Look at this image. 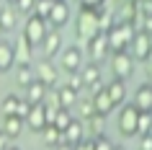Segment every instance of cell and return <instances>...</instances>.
<instances>
[{"mask_svg":"<svg viewBox=\"0 0 152 150\" xmlns=\"http://www.w3.org/2000/svg\"><path fill=\"white\" fill-rule=\"evenodd\" d=\"M47 34H49L47 21H41V18H36V16H28V21L23 24V36L31 41L34 47H41L44 39H47Z\"/></svg>","mask_w":152,"mask_h":150,"instance_id":"8","label":"cell"},{"mask_svg":"<svg viewBox=\"0 0 152 150\" xmlns=\"http://www.w3.org/2000/svg\"><path fill=\"white\" fill-rule=\"evenodd\" d=\"M59 70L67 72V75H72V72H80V67L85 65V60H83V49L75 47V44H70V47H64L62 52H59Z\"/></svg>","mask_w":152,"mask_h":150,"instance_id":"3","label":"cell"},{"mask_svg":"<svg viewBox=\"0 0 152 150\" xmlns=\"http://www.w3.org/2000/svg\"><path fill=\"white\" fill-rule=\"evenodd\" d=\"M80 80L85 88H101V83H103V70H101V65H93V62H85L80 67Z\"/></svg>","mask_w":152,"mask_h":150,"instance_id":"12","label":"cell"},{"mask_svg":"<svg viewBox=\"0 0 152 150\" xmlns=\"http://www.w3.org/2000/svg\"><path fill=\"white\" fill-rule=\"evenodd\" d=\"M75 150H93V137H90V140L85 137V140H83L80 145H75Z\"/></svg>","mask_w":152,"mask_h":150,"instance_id":"39","label":"cell"},{"mask_svg":"<svg viewBox=\"0 0 152 150\" xmlns=\"http://www.w3.org/2000/svg\"><path fill=\"white\" fill-rule=\"evenodd\" d=\"M18 10H16V5H10V3H3L0 5V29L8 34V31H13L18 26Z\"/></svg>","mask_w":152,"mask_h":150,"instance_id":"19","label":"cell"},{"mask_svg":"<svg viewBox=\"0 0 152 150\" xmlns=\"http://www.w3.org/2000/svg\"><path fill=\"white\" fill-rule=\"evenodd\" d=\"M137 119H139V111H137L132 103H124V106L119 109L116 127H119L121 137H134V134H137Z\"/></svg>","mask_w":152,"mask_h":150,"instance_id":"4","label":"cell"},{"mask_svg":"<svg viewBox=\"0 0 152 150\" xmlns=\"http://www.w3.org/2000/svg\"><path fill=\"white\" fill-rule=\"evenodd\" d=\"M62 31H54V29H49V34H47V39H44V44H41V52H44V60H54L59 52L64 49V44H62Z\"/></svg>","mask_w":152,"mask_h":150,"instance_id":"13","label":"cell"},{"mask_svg":"<svg viewBox=\"0 0 152 150\" xmlns=\"http://www.w3.org/2000/svg\"><path fill=\"white\" fill-rule=\"evenodd\" d=\"M90 101H93V109H96V114H98V117H103V119L113 111V103H111V98L106 96L103 86H101V88H96V91L90 93Z\"/></svg>","mask_w":152,"mask_h":150,"instance_id":"18","label":"cell"},{"mask_svg":"<svg viewBox=\"0 0 152 150\" xmlns=\"http://www.w3.org/2000/svg\"><path fill=\"white\" fill-rule=\"evenodd\" d=\"M75 34H77V39L80 41H93L98 36V10L90 8V5H80L77 10V16H75Z\"/></svg>","mask_w":152,"mask_h":150,"instance_id":"1","label":"cell"},{"mask_svg":"<svg viewBox=\"0 0 152 150\" xmlns=\"http://www.w3.org/2000/svg\"><path fill=\"white\" fill-rule=\"evenodd\" d=\"M77 3H80V5H90V8H101L106 0H77Z\"/></svg>","mask_w":152,"mask_h":150,"instance_id":"38","label":"cell"},{"mask_svg":"<svg viewBox=\"0 0 152 150\" xmlns=\"http://www.w3.org/2000/svg\"><path fill=\"white\" fill-rule=\"evenodd\" d=\"M85 49H88V55H90V62L93 65H103L111 60V49H108V41H106L103 34H98L93 41H88L85 44Z\"/></svg>","mask_w":152,"mask_h":150,"instance_id":"10","label":"cell"},{"mask_svg":"<svg viewBox=\"0 0 152 150\" xmlns=\"http://www.w3.org/2000/svg\"><path fill=\"white\" fill-rule=\"evenodd\" d=\"M132 106H134L137 111H147V114H152V86H150V83H142V86H137Z\"/></svg>","mask_w":152,"mask_h":150,"instance_id":"16","label":"cell"},{"mask_svg":"<svg viewBox=\"0 0 152 150\" xmlns=\"http://www.w3.org/2000/svg\"><path fill=\"white\" fill-rule=\"evenodd\" d=\"M139 150H152V132L139 134Z\"/></svg>","mask_w":152,"mask_h":150,"instance_id":"35","label":"cell"},{"mask_svg":"<svg viewBox=\"0 0 152 150\" xmlns=\"http://www.w3.org/2000/svg\"><path fill=\"white\" fill-rule=\"evenodd\" d=\"M152 49V36L147 31H142V29H137L134 36H132V41H129V55H132V60L134 62H144L147 60V55H150Z\"/></svg>","mask_w":152,"mask_h":150,"instance_id":"5","label":"cell"},{"mask_svg":"<svg viewBox=\"0 0 152 150\" xmlns=\"http://www.w3.org/2000/svg\"><path fill=\"white\" fill-rule=\"evenodd\" d=\"M23 119L21 117H3V132H5V137L8 140H16V137H21V132H23Z\"/></svg>","mask_w":152,"mask_h":150,"instance_id":"23","label":"cell"},{"mask_svg":"<svg viewBox=\"0 0 152 150\" xmlns=\"http://www.w3.org/2000/svg\"><path fill=\"white\" fill-rule=\"evenodd\" d=\"M23 91H26L23 101H28L31 106H36V103H44V98H47V93H49V88H47V86H41L39 80L28 83V86H26Z\"/></svg>","mask_w":152,"mask_h":150,"instance_id":"20","label":"cell"},{"mask_svg":"<svg viewBox=\"0 0 152 150\" xmlns=\"http://www.w3.org/2000/svg\"><path fill=\"white\" fill-rule=\"evenodd\" d=\"M70 122H72V114H70V109H59L57 111V117H54V122L52 124L59 129V132H64L67 127H70Z\"/></svg>","mask_w":152,"mask_h":150,"instance_id":"30","label":"cell"},{"mask_svg":"<svg viewBox=\"0 0 152 150\" xmlns=\"http://www.w3.org/2000/svg\"><path fill=\"white\" fill-rule=\"evenodd\" d=\"M41 140H44V145H47V148H52V150H54L57 145L62 142V132H59V129H57L54 124H47L44 129H41Z\"/></svg>","mask_w":152,"mask_h":150,"instance_id":"26","label":"cell"},{"mask_svg":"<svg viewBox=\"0 0 152 150\" xmlns=\"http://www.w3.org/2000/svg\"><path fill=\"white\" fill-rule=\"evenodd\" d=\"M108 65H111V72H113L116 80H124V83H126V80L134 75V60H132L129 52H116V55H111Z\"/></svg>","mask_w":152,"mask_h":150,"instance_id":"6","label":"cell"},{"mask_svg":"<svg viewBox=\"0 0 152 150\" xmlns=\"http://www.w3.org/2000/svg\"><path fill=\"white\" fill-rule=\"evenodd\" d=\"M85 124L90 127V137H101V134H103V117L96 114V117H90Z\"/></svg>","mask_w":152,"mask_h":150,"instance_id":"31","label":"cell"},{"mask_svg":"<svg viewBox=\"0 0 152 150\" xmlns=\"http://www.w3.org/2000/svg\"><path fill=\"white\" fill-rule=\"evenodd\" d=\"M144 65H150V67H152V49H150V55H147V60H144Z\"/></svg>","mask_w":152,"mask_h":150,"instance_id":"43","label":"cell"},{"mask_svg":"<svg viewBox=\"0 0 152 150\" xmlns=\"http://www.w3.org/2000/svg\"><path fill=\"white\" fill-rule=\"evenodd\" d=\"M13 78H16V83L21 88H26L28 86V83H34V65L31 62H26V65H16V67H13Z\"/></svg>","mask_w":152,"mask_h":150,"instance_id":"24","label":"cell"},{"mask_svg":"<svg viewBox=\"0 0 152 150\" xmlns=\"http://www.w3.org/2000/svg\"><path fill=\"white\" fill-rule=\"evenodd\" d=\"M139 29H142V31H147L152 36V16L150 18H142V21H139Z\"/></svg>","mask_w":152,"mask_h":150,"instance_id":"37","label":"cell"},{"mask_svg":"<svg viewBox=\"0 0 152 150\" xmlns=\"http://www.w3.org/2000/svg\"><path fill=\"white\" fill-rule=\"evenodd\" d=\"M144 75H147L144 83H150V86H152V67H150V65H144Z\"/></svg>","mask_w":152,"mask_h":150,"instance_id":"41","label":"cell"},{"mask_svg":"<svg viewBox=\"0 0 152 150\" xmlns=\"http://www.w3.org/2000/svg\"><path fill=\"white\" fill-rule=\"evenodd\" d=\"M134 26L132 24H124V21H116V24L111 26V31L103 34L106 41H108V49H111V55H116V52H126L129 49V41H132V36H134Z\"/></svg>","mask_w":152,"mask_h":150,"instance_id":"2","label":"cell"},{"mask_svg":"<svg viewBox=\"0 0 152 150\" xmlns=\"http://www.w3.org/2000/svg\"><path fill=\"white\" fill-rule=\"evenodd\" d=\"M93 150H113V142L106 137V134H101V137H93Z\"/></svg>","mask_w":152,"mask_h":150,"instance_id":"33","label":"cell"},{"mask_svg":"<svg viewBox=\"0 0 152 150\" xmlns=\"http://www.w3.org/2000/svg\"><path fill=\"white\" fill-rule=\"evenodd\" d=\"M67 24H70V3L67 0H54V8L47 18V26L54 29V31H62Z\"/></svg>","mask_w":152,"mask_h":150,"instance_id":"9","label":"cell"},{"mask_svg":"<svg viewBox=\"0 0 152 150\" xmlns=\"http://www.w3.org/2000/svg\"><path fill=\"white\" fill-rule=\"evenodd\" d=\"M18 103H21V96H16V93L3 96V103H0V114H3V117H16V114H18Z\"/></svg>","mask_w":152,"mask_h":150,"instance_id":"25","label":"cell"},{"mask_svg":"<svg viewBox=\"0 0 152 150\" xmlns=\"http://www.w3.org/2000/svg\"><path fill=\"white\" fill-rule=\"evenodd\" d=\"M54 93H57V101H59V109H75V103L80 98V93H75L70 86H57Z\"/></svg>","mask_w":152,"mask_h":150,"instance_id":"21","label":"cell"},{"mask_svg":"<svg viewBox=\"0 0 152 150\" xmlns=\"http://www.w3.org/2000/svg\"><path fill=\"white\" fill-rule=\"evenodd\" d=\"M54 150H75V148H72V145H64V142H59Z\"/></svg>","mask_w":152,"mask_h":150,"instance_id":"42","label":"cell"},{"mask_svg":"<svg viewBox=\"0 0 152 150\" xmlns=\"http://www.w3.org/2000/svg\"><path fill=\"white\" fill-rule=\"evenodd\" d=\"M64 86H70L72 91H75V93H80L83 88V80H80V72H72V75H67V83H64Z\"/></svg>","mask_w":152,"mask_h":150,"instance_id":"34","label":"cell"},{"mask_svg":"<svg viewBox=\"0 0 152 150\" xmlns=\"http://www.w3.org/2000/svg\"><path fill=\"white\" fill-rule=\"evenodd\" d=\"M54 8V0H36V5H34V16L41 18V21H47L49 13Z\"/></svg>","mask_w":152,"mask_h":150,"instance_id":"28","label":"cell"},{"mask_svg":"<svg viewBox=\"0 0 152 150\" xmlns=\"http://www.w3.org/2000/svg\"><path fill=\"white\" fill-rule=\"evenodd\" d=\"M113 150H126V148H124V145H113Z\"/></svg>","mask_w":152,"mask_h":150,"instance_id":"44","label":"cell"},{"mask_svg":"<svg viewBox=\"0 0 152 150\" xmlns=\"http://www.w3.org/2000/svg\"><path fill=\"white\" fill-rule=\"evenodd\" d=\"M34 5H36V0H16V10L18 16H34Z\"/></svg>","mask_w":152,"mask_h":150,"instance_id":"32","label":"cell"},{"mask_svg":"<svg viewBox=\"0 0 152 150\" xmlns=\"http://www.w3.org/2000/svg\"><path fill=\"white\" fill-rule=\"evenodd\" d=\"M5 3H10V5H16V0H5Z\"/></svg>","mask_w":152,"mask_h":150,"instance_id":"45","label":"cell"},{"mask_svg":"<svg viewBox=\"0 0 152 150\" xmlns=\"http://www.w3.org/2000/svg\"><path fill=\"white\" fill-rule=\"evenodd\" d=\"M28 109H31V103H28V101H23V98H21V103H18V114H16V117L26 119V117H28Z\"/></svg>","mask_w":152,"mask_h":150,"instance_id":"36","label":"cell"},{"mask_svg":"<svg viewBox=\"0 0 152 150\" xmlns=\"http://www.w3.org/2000/svg\"><path fill=\"white\" fill-rule=\"evenodd\" d=\"M16 67V55H13V44L0 39V75Z\"/></svg>","mask_w":152,"mask_h":150,"instance_id":"22","label":"cell"},{"mask_svg":"<svg viewBox=\"0 0 152 150\" xmlns=\"http://www.w3.org/2000/svg\"><path fill=\"white\" fill-rule=\"evenodd\" d=\"M150 132H152V114L139 111V119H137V134H150Z\"/></svg>","mask_w":152,"mask_h":150,"instance_id":"29","label":"cell"},{"mask_svg":"<svg viewBox=\"0 0 152 150\" xmlns=\"http://www.w3.org/2000/svg\"><path fill=\"white\" fill-rule=\"evenodd\" d=\"M34 78L39 80L41 86H47L49 91H52V88H57V83H59V67H57L52 60H41V62L34 65Z\"/></svg>","mask_w":152,"mask_h":150,"instance_id":"7","label":"cell"},{"mask_svg":"<svg viewBox=\"0 0 152 150\" xmlns=\"http://www.w3.org/2000/svg\"><path fill=\"white\" fill-rule=\"evenodd\" d=\"M23 124L31 129V132H39L47 127V114H44V103H36V106H31L28 109V117L23 119Z\"/></svg>","mask_w":152,"mask_h":150,"instance_id":"17","label":"cell"},{"mask_svg":"<svg viewBox=\"0 0 152 150\" xmlns=\"http://www.w3.org/2000/svg\"><path fill=\"white\" fill-rule=\"evenodd\" d=\"M75 111H77V119H80L83 124H85L90 117H96V109H93L90 96H88V98H77V103H75Z\"/></svg>","mask_w":152,"mask_h":150,"instance_id":"27","label":"cell"},{"mask_svg":"<svg viewBox=\"0 0 152 150\" xmlns=\"http://www.w3.org/2000/svg\"><path fill=\"white\" fill-rule=\"evenodd\" d=\"M83 140H85V124H83L77 117H72L70 127L62 132V142H64V145H72V148H75V145H80Z\"/></svg>","mask_w":152,"mask_h":150,"instance_id":"15","label":"cell"},{"mask_svg":"<svg viewBox=\"0 0 152 150\" xmlns=\"http://www.w3.org/2000/svg\"><path fill=\"white\" fill-rule=\"evenodd\" d=\"M103 91H106V96L111 98L113 109H121V106L126 103L129 91H126V83H124V80H116V78H113L111 83H106V86H103Z\"/></svg>","mask_w":152,"mask_h":150,"instance_id":"11","label":"cell"},{"mask_svg":"<svg viewBox=\"0 0 152 150\" xmlns=\"http://www.w3.org/2000/svg\"><path fill=\"white\" fill-rule=\"evenodd\" d=\"M10 44H13L16 65H26V62H31V57H34V44L23 36V31L18 34V39H16V41H10Z\"/></svg>","mask_w":152,"mask_h":150,"instance_id":"14","label":"cell"},{"mask_svg":"<svg viewBox=\"0 0 152 150\" xmlns=\"http://www.w3.org/2000/svg\"><path fill=\"white\" fill-rule=\"evenodd\" d=\"M8 150H18V148H8Z\"/></svg>","mask_w":152,"mask_h":150,"instance_id":"47","label":"cell"},{"mask_svg":"<svg viewBox=\"0 0 152 150\" xmlns=\"http://www.w3.org/2000/svg\"><path fill=\"white\" fill-rule=\"evenodd\" d=\"M3 34H5V31H3V29H0V36H3Z\"/></svg>","mask_w":152,"mask_h":150,"instance_id":"46","label":"cell"},{"mask_svg":"<svg viewBox=\"0 0 152 150\" xmlns=\"http://www.w3.org/2000/svg\"><path fill=\"white\" fill-rule=\"evenodd\" d=\"M8 142H10V140H8V137H5V132L0 129V150H8V148H10Z\"/></svg>","mask_w":152,"mask_h":150,"instance_id":"40","label":"cell"}]
</instances>
